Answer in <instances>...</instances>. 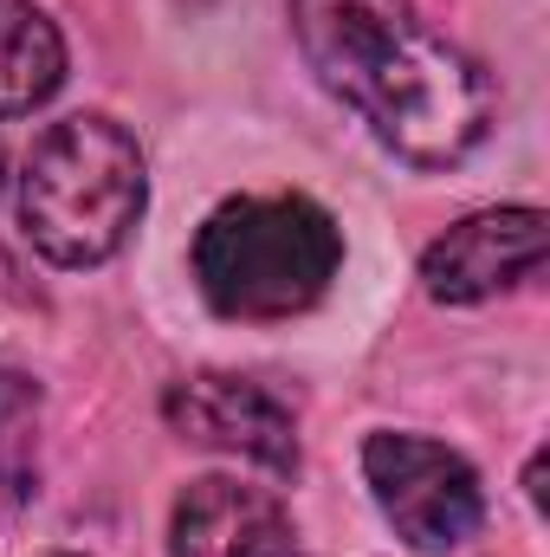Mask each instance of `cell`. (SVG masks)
<instances>
[{"instance_id": "1", "label": "cell", "mask_w": 550, "mask_h": 557, "mask_svg": "<svg viewBox=\"0 0 550 557\" xmlns=\"http://www.w3.org/2000/svg\"><path fill=\"white\" fill-rule=\"evenodd\" d=\"M304 65L414 169H453L492 131L486 72L414 0H291Z\"/></svg>"}, {"instance_id": "2", "label": "cell", "mask_w": 550, "mask_h": 557, "mask_svg": "<svg viewBox=\"0 0 550 557\" xmlns=\"http://www.w3.org/2000/svg\"><path fill=\"white\" fill-rule=\"evenodd\" d=\"M343 267V234L311 195L221 201L195 234V285L221 318L278 324L311 311Z\"/></svg>"}, {"instance_id": "3", "label": "cell", "mask_w": 550, "mask_h": 557, "mask_svg": "<svg viewBox=\"0 0 550 557\" xmlns=\"http://www.w3.org/2000/svg\"><path fill=\"white\" fill-rule=\"evenodd\" d=\"M142 149L104 111L52 124L20 175V227L52 267H104L142 221Z\"/></svg>"}, {"instance_id": "4", "label": "cell", "mask_w": 550, "mask_h": 557, "mask_svg": "<svg viewBox=\"0 0 550 557\" xmlns=\"http://www.w3.org/2000/svg\"><path fill=\"white\" fill-rule=\"evenodd\" d=\"M363 480H370L383 519L396 525V539L421 557L460 552L486 519L479 473L427 434H370L363 441Z\"/></svg>"}, {"instance_id": "5", "label": "cell", "mask_w": 550, "mask_h": 557, "mask_svg": "<svg viewBox=\"0 0 550 557\" xmlns=\"http://www.w3.org/2000/svg\"><path fill=\"white\" fill-rule=\"evenodd\" d=\"M162 416L182 441L195 447H221V454H240L266 473H298V428L291 409L278 403L273 389L247 383V376H227V370H201V376H182L168 383L162 396Z\"/></svg>"}, {"instance_id": "6", "label": "cell", "mask_w": 550, "mask_h": 557, "mask_svg": "<svg viewBox=\"0 0 550 557\" xmlns=\"http://www.w3.org/2000/svg\"><path fill=\"white\" fill-rule=\"evenodd\" d=\"M545 247H550L545 208H486V214H466L460 227H447L421 253V285L440 305H479V298H499V292L525 285L545 267Z\"/></svg>"}, {"instance_id": "7", "label": "cell", "mask_w": 550, "mask_h": 557, "mask_svg": "<svg viewBox=\"0 0 550 557\" xmlns=\"http://www.w3.org/2000/svg\"><path fill=\"white\" fill-rule=\"evenodd\" d=\"M168 545L175 557H298V532L278 493L208 473V480H188V493L175 499Z\"/></svg>"}, {"instance_id": "8", "label": "cell", "mask_w": 550, "mask_h": 557, "mask_svg": "<svg viewBox=\"0 0 550 557\" xmlns=\"http://www.w3.org/2000/svg\"><path fill=\"white\" fill-rule=\"evenodd\" d=\"M65 85V39L33 0H0V117L39 111Z\"/></svg>"}, {"instance_id": "9", "label": "cell", "mask_w": 550, "mask_h": 557, "mask_svg": "<svg viewBox=\"0 0 550 557\" xmlns=\"http://www.w3.org/2000/svg\"><path fill=\"white\" fill-rule=\"evenodd\" d=\"M39 416H46L39 383L0 370V499L13 506L39 493Z\"/></svg>"}, {"instance_id": "10", "label": "cell", "mask_w": 550, "mask_h": 557, "mask_svg": "<svg viewBox=\"0 0 550 557\" xmlns=\"http://www.w3.org/2000/svg\"><path fill=\"white\" fill-rule=\"evenodd\" d=\"M0 169H7V156H0Z\"/></svg>"}]
</instances>
